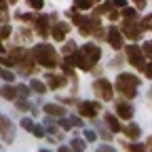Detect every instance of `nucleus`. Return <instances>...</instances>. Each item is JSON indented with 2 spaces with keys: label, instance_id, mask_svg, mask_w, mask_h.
<instances>
[{
  "label": "nucleus",
  "instance_id": "14",
  "mask_svg": "<svg viewBox=\"0 0 152 152\" xmlns=\"http://www.w3.org/2000/svg\"><path fill=\"white\" fill-rule=\"evenodd\" d=\"M116 114L121 118H125V121H129L131 116H133V108L129 106V104H125V102H121L118 106H116Z\"/></svg>",
  "mask_w": 152,
  "mask_h": 152
},
{
  "label": "nucleus",
  "instance_id": "48",
  "mask_svg": "<svg viewBox=\"0 0 152 152\" xmlns=\"http://www.w3.org/2000/svg\"><path fill=\"white\" fill-rule=\"evenodd\" d=\"M91 2H99V0H91Z\"/></svg>",
  "mask_w": 152,
  "mask_h": 152
},
{
  "label": "nucleus",
  "instance_id": "12",
  "mask_svg": "<svg viewBox=\"0 0 152 152\" xmlns=\"http://www.w3.org/2000/svg\"><path fill=\"white\" fill-rule=\"evenodd\" d=\"M66 83H68V80H66V76H55V74H49V76H47V87L53 89V91L66 87Z\"/></svg>",
  "mask_w": 152,
  "mask_h": 152
},
{
  "label": "nucleus",
  "instance_id": "15",
  "mask_svg": "<svg viewBox=\"0 0 152 152\" xmlns=\"http://www.w3.org/2000/svg\"><path fill=\"white\" fill-rule=\"evenodd\" d=\"M45 112L49 114V116H59V118L66 114L64 106H57V104H47V106H45Z\"/></svg>",
  "mask_w": 152,
  "mask_h": 152
},
{
  "label": "nucleus",
  "instance_id": "34",
  "mask_svg": "<svg viewBox=\"0 0 152 152\" xmlns=\"http://www.w3.org/2000/svg\"><path fill=\"white\" fill-rule=\"evenodd\" d=\"M0 76H2L4 80H9V83H11V80H15V76H13L11 72H7V70H2V74H0Z\"/></svg>",
  "mask_w": 152,
  "mask_h": 152
},
{
  "label": "nucleus",
  "instance_id": "4",
  "mask_svg": "<svg viewBox=\"0 0 152 152\" xmlns=\"http://www.w3.org/2000/svg\"><path fill=\"white\" fill-rule=\"evenodd\" d=\"M70 17L76 21V26H78V30H80L83 36H89V34L99 30V21H97V19H93V17H83L78 13H70Z\"/></svg>",
  "mask_w": 152,
  "mask_h": 152
},
{
  "label": "nucleus",
  "instance_id": "45",
  "mask_svg": "<svg viewBox=\"0 0 152 152\" xmlns=\"http://www.w3.org/2000/svg\"><path fill=\"white\" fill-rule=\"evenodd\" d=\"M59 152H72L70 148H66V146H59Z\"/></svg>",
  "mask_w": 152,
  "mask_h": 152
},
{
  "label": "nucleus",
  "instance_id": "28",
  "mask_svg": "<svg viewBox=\"0 0 152 152\" xmlns=\"http://www.w3.org/2000/svg\"><path fill=\"white\" fill-rule=\"evenodd\" d=\"M123 17H125V19H135V9H127V7H125Z\"/></svg>",
  "mask_w": 152,
  "mask_h": 152
},
{
  "label": "nucleus",
  "instance_id": "3",
  "mask_svg": "<svg viewBox=\"0 0 152 152\" xmlns=\"http://www.w3.org/2000/svg\"><path fill=\"white\" fill-rule=\"evenodd\" d=\"M137 85H140V78L133 74H121L116 78V89L125 95V97H135V91H137Z\"/></svg>",
  "mask_w": 152,
  "mask_h": 152
},
{
  "label": "nucleus",
  "instance_id": "35",
  "mask_svg": "<svg viewBox=\"0 0 152 152\" xmlns=\"http://www.w3.org/2000/svg\"><path fill=\"white\" fill-rule=\"evenodd\" d=\"M17 108H19V110H28V108H30V104H28L26 99H19V102H17Z\"/></svg>",
  "mask_w": 152,
  "mask_h": 152
},
{
  "label": "nucleus",
  "instance_id": "40",
  "mask_svg": "<svg viewBox=\"0 0 152 152\" xmlns=\"http://www.w3.org/2000/svg\"><path fill=\"white\" fill-rule=\"evenodd\" d=\"M144 70H146V76H148V78H152V64H148Z\"/></svg>",
  "mask_w": 152,
  "mask_h": 152
},
{
  "label": "nucleus",
  "instance_id": "11",
  "mask_svg": "<svg viewBox=\"0 0 152 152\" xmlns=\"http://www.w3.org/2000/svg\"><path fill=\"white\" fill-rule=\"evenodd\" d=\"M70 30H72V28H70L66 21H61V23H55V26H53L51 34H53V38H55V40H59V42H61L64 38H66V34H68Z\"/></svg>",
  "mask_w": 152,
  "mask_h": 152
},
{
  "label": "nucleus",
  "instance_id": "20",
  "mask_svg": "<svg viewBox=\"0 0 152 152\" xmlns=\"http://www.w3.org/2000/svg\"><path fill=\"white\" fill-rule=\"evenodd\" d=\"M125 150H127V152H146L148 146H144V144H135V142H133V144H125Z\"/></svg>",
  "mask_w": 152,
  "mask_h": 152
},
{
  "label": "nucleus",
  "instance_id": "9",
  "mask_svg": "<svg viewBox=\"0 0 152 152\" xmlns=\"http://www.w3.org/2000/svg\"><path fill=\"white\" fill-rule=\"evenodd\" d=\"M78 112L83 114V116H87V118H95V116H97V112H99V106L93 104V102H83L78 106Z\"/></svg>",
  "mask_w": 152,
  "mask_h": 152
},
{
  "label": "nucleus",
  "instance_id": "26",
  "mask_svg": "<svg viewBox=\"0 0 152 152\" xmlns=\"http://www.w3.org/2000/svg\"><path fill=\"white\" fill-rule=\"evenodd\" d=\"M17 93L21 95V97H28V95H30V87H26V85H19V87H17Z\"/></svg>",
  "mask_w": 152,
  "mask_h": 152
},
{
  "label": "nucleus",
  "instance_id": "50",
  "mask_svg": "<svg viewBox=\"0 0 152 152\" xmlns=\"http://www.w3.org/2000/svg\"><path fill=\"white\" fill-rule=\"evenodd\" d=\"M40 152H49V150H40Z\"/></svg>",
  "mask_w": 152,
  "mask_h": 152
},
{
  "label": "nucleus",
  "instance_id": "18",
  "mask_svg": "<svg viewBox=\"0 0 152 152\" xmlns=\"http://www.w3.org/2000/svg\"><path fill=\"white\" fill-rule=\"evenodd\" d=\"M19 70H21V74H32L34 72V64L28 61V57H23V59H19Z\"/></svg>",
  "mask_w": 152,
  "mask_h": 152
},
{
  "label": "nucleus",
  "instance_id": "1",
  "mask_svg": "<svg viewBox=\"0 0 152 152\" xmlns=\"http://www.w3.org/2000/svg\"><path fill=\"white\" fill-rule=\"evenodd\" d=\"M102 57V51L97 45H85L78 51H74L72 55H66V64L68 66H78L80 70H91L97 59Z\"/></svg>",
  "mask_w": 152,
  "mask_h": 152
},
{
  "label": "nucleus",
  "instance_id": "31",
  "mask_svg": "<svg viewBox=\"0 0 152 152\" xmlns=\"http://www.w3.org/2000/svg\"><path fill=\"white\" fill-rule=\"evenodd\" d=\"M9 36H11V28L2 26V28H0V40H2V38H9Z\"/></svg>",
  "mask_w": 152,
  "mask_h": 152
},
{
  "label": "nucleus",
  "instance_id": "27",
  "mask_svg": "<svg viewBox=\"0 0 152 152\" xmlns=\"http://www.w3.org/2000/svg\"><path fill=\"white\" fill-rule=\"evenodd\" d=\"M76 51V42H66V47H64V53L66 55H72Z\"/></svg>",
  "mask_w": 152,
  "mask_h": 152
},
{
  "label": "nucleus",
  "instance_id": "49",
  "mask_svg": "<svg viewBox=\"0 0 152 152\" xmlns=\"http://www.w3.org/2000/svg\"><path fill=\"white\" fill-rule=\"evenodd\" d=\"M9 2H17V0H9Z\"/></svg>",
  "mask_w": 152,
  "mask_h": 152
},
{
  "label": "nucleus",
  "instance_id": "25",
  "mask_svg": "<svg viewBox=\"0 0 152 152\" xmlns=\"http://www.w3.org/2000/svg\"><path fill=\"white\" fill-rule=\"evenodd\" d=\"M32 133H34L36 137H45V129H42L40 125H34V127H32Z\"/></svg>",
  "mask_w": 152,
  "mask_h": 152
},
{
  "label": "nucleus",
  "instance_id": "33",
  "mask_svg": "<svg viewBox=\"0 0 152 152\" xmlns=\"http://www.w3.org/2000/svg\"><path fill=\"white\" fill-rule=\"evenodd\" d=\"M21 127H23V129H30V131H32V127H34V123H32L30 118H21Z\"/></svg>",
  "mask_w": 152,
  "mask_h": 152
},
{
  "label": "nucleus",
  "instance_id": "30",
  "mask_svg": "<svg viewBox=\"0 0 152 152\" xmlns=\"http://www.w3.org/2000/svg\"><path fill=\"white\" fill-rule=\"evenodd\" d=\"M142 51H144V55H146V57H150V59H152V40H150V42H146Z\"/></svg>",
  "mask_w": 152,
  "mask_h": 152
},
{
  "label": "nucleus",
  "instance_id": "36",
  "mask_svg": "<svg viewBox=\"0 0 152 152\" xmlns=\"http://www.w3.org/2000/svg\"><path fill=\"white\" fill-rule=\"evenodd\" d=\"M85 137H87L89 142H95V137H97V135H95V131H85Z\"/></svg>",
  "mask_w": 152,
  "mask_h": 152
},
{
  "label": "nucleus",
  "instance_id": "6",
  "mask_svg": "<svg viewBox=\"0 0 152 152\" xmlns=\"http://www.w3.org/2000/svg\"><path fill=\"white\" fill-rule=\"evenodd\" d=\"M93 91H95V95H99V99H112L114 95H112V85H110V80H106V78H97L93 83Z\"/></svg>",
  "mask_w": 152,
  "mask_h": 152
},
{
  "label": "nucleus",
  "instance_id": "16",
  "mask_svg": "<svg viewBox=\"0 0 152 152\" xmlns=\"http://www.w3.org/2000/svg\"><path fill=\"white\" fill-rule=\"evenodd\" d=\"M123 131L127 133V137H129V140H137V137H140V133H142L140 127H137V125H133V123L127 125V129H123Z\"/></svg>",
  "mask_w": 152,
  "mask_h": 152
},
{
  "label": "nucleus",
  "instance_id": "37",
  "mask_svg": "<svg viewBox=\"0 0 152 152\" xmlns=\"http://www.w3.org/2000/svg\"><path fill=\"white\" fill-rule=\"evenodd\" d=\"M95 152H116L114 148H110V146H102V148H97Z\"/></svg>",
  "mask_w": 152,
  "mask_h": 152
},
{
  "label": "nucleus",
  "instance_id": "22",
  "mask_svg": "<svg viewBox=\"0 0 152 152\" xmlns=\"http://www.w3.org/2000/svg\"><path fill=\"white\" fill-rule=\"evenodd\" d=\"M85 148H87V146H85L83 140H78V137L72 140V150H74V152H85Z\"/></svg>",
  "mask_w": 152,
  "mask_h": 152
},
{
  "label": "nucleus",
  "instance_id": "42",
  "mask_svg": "<svg viewBox=\"0 0 152 152\" xmlns=\"http://www.w3.org/2000/svg\"><path fill=\"white\" fill-rule=\"evenodd\" d=\"M70 123H72V125H76V127H80V125H83V123H80V118H76V116H74Z\"/></svg>",
  "mask_w": 152,
  "mask_h": 152
},
{
  "label": "nucleus",
  "instance_id": "47",
  "mask_svg": "<svg viewBox=\"0 0 152 152\" xmlns=\"http://www.w3.org/2000/svg\"><path fill=\"white\" fill-rule=\"evenodd\" d=\"M2 51H4V47H2V45H0V53H2Z\"/></svg>",
  "mask_w": 152,
  "mask_h": 152
},
{
  "label": "nucleus",
  "instance_id": "43",
  "mask_svg": "<svg viewBox=\"0 0 152 152\" xmlns=\"http://www.w3.org/2000/svg\"><path fill=\"white\" fill-rule=\"evenodd\" d=\"M0 21H9V17H7L4 11H0Z\"/></svg>",
  "mask_w": 152,
  "mask_h": 152
},
{
  "label": "nucleus",
  "instance_id": "32",
  "mask_svg": "<svg viewBox=\"0 0 152 152\" xmlns=\"http://www.w3.org/2000/svg\"><path fill=\"white\" fill-rule=\"evenodd\" d=\"M42 4H45V0H30L32 9H42Z\"/></svg>",
  "mask_w": 152,
  "mask_h": 152
},
{
  "label": "nucleus",
  "instance_id": "38",
  "mask_svg": "<svg viewBox=\"0 0 152 152\" xmlns=\"http://www.w3.org/2000/svg\"><path fill=\"white\" fill-rule=\"evenodd\" d=\"M108 17H110V19H112V21H114V19H118V13H116V11H114V9H110V11H108Z\"/></svg>",
  "mask_w": 152,
  "mask_h": 152
},
{
  "label": "nucleus",
  "instance_id": "10",
  "mask_svg": "<svg viewBox=\"0 0 152 152\" xmlns=\"http://www.w3.org/2000/svg\"><path fill=\"white\" fill-rule=\"evenodd\" d=\"M108 42L112 45V49H121L123 47V32L118 28H110L108 30Z\"/></svg>",
  "mask_w": 152,
  "mask_h": 152
},
{
  "label": "nucleus",
  "instance_id": "7",
  "mask_svg": "<svg viewBox=\"0 0 152 152\" xmlns=\"http://www.w3.org/2000/svg\"><path fill=\"white\" fill-rule=\"evenodd\" d=\"M123 34L131 40H135V38L142 36V23H137L135 19H125V26H123Z\"/></svg>",
  "mask_w": 152,
  "mask_h": 152
},
{
  "label": "nucleus",
  "instance_id": "19",
  "mask_svg": "<svg viewBox=\"0 0 152 152\" xmlns=\"http://www.w3.org/2000/svg\"><path fill=\"white\" fill-rule=\"evenodd\" d=\"M106 123H108V127H110V131H121V123H118V118L116 116H112V114H108L106 116Z\"/></svg>",
  "mask_w": 152,
  "mask_h": 152
},
{
  "label": "nucleus",
  "instance_id": "5",
  "mask_svg": "<svg viewBox=\"0 0 152 152\" xmlns=\"http://www.w3.org/2000/svg\"><path fill=\"white\" fill-rule=\"evenodd\" d=\"M127 57H129V61H131L133 68H137V70L146 68V64H144V51L137 45H129L127 47Z\"/></svg>",
  "mask_w": 152,
  "mask_h": 152
},
{
  "label": "nucleus",
  "instance_id": "39",
  "mask_svg": "<svg viewBox=\"0 0 152 152\" xmlns=\"http://www.w3.org/2000/svg\"><path fill=\"white\" fill-rule=\"evenodd\" d=\"M30 38H32V34L28 30H21V40H30Z\"/></svg>",
  "mask_w": 152,
  "mask_h": 152
},
{
  "label": "nucleus",
  "instance_id": "17",
  "mask_svg": "<svg viewBox=\"0 0 152 152\" xmlns=\"http://www.w3.org/2000/svg\"><path fill=\"white\" fill-rule=\"evenodd\" d=\"M17 95H19L17 89H15V87H9V85L2 87V91H0V97H4V99H15Z\"/></svg>",
  "mask_w": 152,
  "mask_h": 152
},
{
  "label": "nucleus",
  "instance_id": "2",
  "mask_svg": "<svg viewBox=\"0 0 152 152\" xmlns=\"http://www.w3.org/2000/svg\"><path fill=\"white\" fill-rule=\"evenodd\" d=\"M32 55H34V59L40 64V66H45V68H55L57 64H59L57 51L51 45H36L34 51H32Z\"/></svg>",
  "mask_w": 152,
  "mask_h": 152
},
{
  "label": "nucleus",
  "instance_id": "41",
  "mask_svg": "<svg viewBox=\"0 0 152 152\" xmlns=\"http://www.w3.org/2000/svg\"><path fill=\"white\" fill-rule=\"evenodd\" d=\"M9 7V0H0V11H4Z\"/></svg>",
  "mask_w": 152,
  "mask_h": 152
},
{
  "label": "nucleus",
  "instance_id": "23",
  "mask_svg": "<svg viewBox=\"0 0 152 152\" xmlns=\"http://www.w3.org/2000/svg\"><path fill=\"white\" fill-rule=\"evenodd\" d=\"M0 64L7 66V68H11V66H15V59H13L11 55H2V53H0Z\"/></svg>",
  "mask_w": 152,
  "mask_h": 152
},
{
  "label": "nucleus",
  "instance_id": "46",
  "mask_svg": "<svg viewBox=\"0 0 152 152\" xmlns=\"http://www.w3.org/2000/svg\"><path fill=\"white\" fill-rule=\"evenodd\" d=\"M146 146H148V150H152V137L148 140V144H146Z\"/></svg>",
  "mask_w": 152,
  "mask_h": 152
},
{
  "label": "nucleus",
  "instance_id": "24",
  "mask_svg": "<svg viewBox=\"0 0 152 152\" xmlns=\"http://www.w3.org/2000/svg\"><path fill=\"white\" fill-rule=\"evenodd\" d=\"M74 4L78 7V9H83V11H87V9H91V0H74Z\"/></svg>",
  "mask_w": 152,
  "mask_h": 152
},
{
  "label": "nucleus",
  "instance_id": "8",
  "mask_svg": "<svg viewBox=\"0 0 152 152\" xmlns=\"http://www.w3.org/2000/svg\"><path fill=\"white\" fill-rule=\"evenodd\" d=\"M0 137L4 142H13L15 140V129L11 125V121L7 116H0Z\"/></svg>",
  "mask_w": 152,
  "mask_h": 152
},
{
  "label": "nucleus",
  "instance_id": "44",
  "mask_svg": "<svg viewBox=\"0 0 152 152\" xmlns=\"http://www.w3.org/2000/svg\"><path fill=\"white\" fill-rule=\"evenodd\" d=\"M114 4H116V7H127L125 0H114Z\"/></svg>",
  "mask_w": 152,
  "mask_h": 152
},
{
  "label": "nucleus",
  "instance_id": "13",
  "mask_svg": "<svg viewBox=\"0 0 152 152\" xmlns=\"http://www.w3.org/2000/svg\"><path fill=\"white\" fill-rule=\"evenodd\" d=\"M36 32L40 34L42 38L49 36V19L47 17H36Z\"/></svg>",
  "mask_w": 152,
  "mask_h": 152
},
{
  "label": "nucleus",
  "instance_id": "51",
  "mask_svg": "<svg viewBox=\"0 0 152 152\" xmlns=\"http://www.w3.org/2000/svg\"><path fill=\"white\" fill-rule=\"evenodd\" d=\"M0 74H2V70H0Z\"/></svg>",
  "mask_w": 152,
  "mask_h": 152
},
{
  "label": "nucleus",
  "instance_id": "29",
  "mask_svg": "<svg viewBox=\"0 0 152 152\" xmlns=\"http://www.w3.org/2000/svg\"><path fill=\"white\" fill-rule=\"evenodd\" d=\"M142 28H146V30H152V15H146V17H144V21H142Z\"/></svg>",
  "mask_w": 152,
  "mask_h": 152
},
{
  "label": "nucleus",
  "instance_id": "21",
  "mask_svg": "<svg viewBox=\"0 0 152 152\" xmlns=\"http://www.w3.org/2000/svg\"><path fill=\"white\" fill-rule=\"evenodd\" d=\"M30 89H32V91H36V93H40V95H42V93H45V91H47L49 87H47L45 83H40V80H32V85H30Z\"/></svg>",
  "mask_w": 152,
  "mask_h": 152
}]
</instances>
